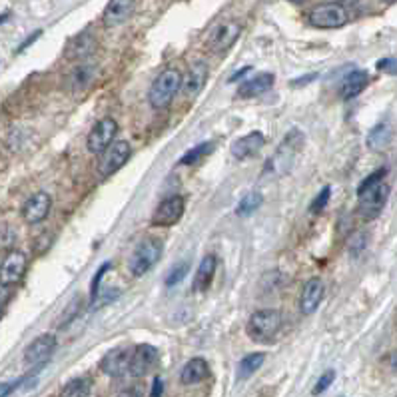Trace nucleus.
<instances>
[{"mask_svg": "<svg viewBox=\"0 0 397 397\" xmlns=\"http://www.w3.org/2000/svg\"><path fill=\"white\" fill-rule=\"evenodd\" d=\"M389 365H391V369H394V371H397V351L389 356Z\"/></svg>", "mask_w": 397, "mask_h": 397, "instance_id": "46", "label": "nucleus"}, {"mask_svg": "<svg viewBox=\"0 0 397 397\" xmlns=\"http://www.w3.org/2000/svg\"><path fill=\"white\" fill-rule=\"evenodd\" d=\"M110 268H112V264H110V261H104L102 266L98 268V272H96L94 277H92V281H90V306H96L98 295H100V284H102V277H104V274L110 270Z\"/></svg>", "mask_w": 397, "mask_h": 397, "instance_id": "30", "label": "nucleus"}, {"mask_svg": "<svg viewBox=\"0 0 397 397\" xmlns=\"http://www.w3.org/2000/svg\"><path fill=\"white\" fill-rule=\"evenodd\" d=\"M0 320H2V310H0Z\"/></svg>", "mask_w": 397, "mask_h": 397, "instance_id": "49", "label": "nucleus"}, {"mask_svg": "<svg viewBox=\"0 0 397 397\" xmlns=\"http://www.w3.org/2000/svg\"><path fill=\"white\" fill-rule=\"evenodd\" d=\"M387 198H389V186L385 182H381L378 186H373V188L360 194L358 210H360L362 218H365V220L378 218L381 214V210L387 204Z\"/></svg>", "mask_w": 397, "mask_h": 397, "instance_id": "9", "label": "nucleus"}, {"mask_svg": "<svg viewBox=\"0 0 397 397\" xmlns=\"http://www.w3.org/2000/svg\"><path fill=\"white\" fill-rule=\"evenodd\" d=\"M188 268H190L188 261H182V264L174 266L172 272L166 277V286H176L178 281H182V279L186 277V274H188Z\"/></svg>", "mask_w": 397, "mask_h": 397, "instance_id": "33", "label": "nucleus"}, {"mask_svg": "<svg viewBox=\"0 0 397 397\" xmlns=\"http://www.w3.org/2000/svg\"><path fill=\"white\" fill-rule=\"evenodd\" d=\"M281 329V313L277 310H258L248 320L246 333L252 342L268 344L276 338Z\"/></svg>", "mask_w": 397, "mask_h": 397, "instance_id": "2", "label": "nucleus"}, {"mask_svg": "<svg viewBox=\"0 0 397 397\" xmlns=\"http://www.w3.org/2000/svg\"><path fill=\"white\" fill-rule=\"evenodd\" d=\"M324 299V281L320 277H311L306 281L304 290H302V297H299V310L304 315H311L320 308Z\"/></svg>", "mask_w": 397, "mask_h": 397, "instance_id": "17", "label": "nucleus"}, {"mask_svg": "<svg viewBox=\"0 0 397 397\" xmlns=\"http://www.w3.org/2000/svg\"><path fill=\"white\" fill-rule=\"evenodd\" d=\"M216 266H218V259L212 254H207L206 258L200 261V266H198V270L194 274V281H192V290L196 294H204V292L210 290L214 274H216Z\"/></svg>", "mask_w": 397, "mask_h": 397, "instance_id": "22", "label": "nucleus"}, {"mask_svg": "<svg viewBox=\"0 0 397 397\" xmlns=\"http://www.w3.org/2000/svg\"><path fill=\"white\" fill-rule=\"evenodd\" d=\"M274 82H276V76L272 72H261L258 76H254V78H250V80L240 84L238 96L240 98H258V96L266 94L270 88L274 86Z\"/></svg>", "mask_w": 397, "mask_h": 397, "instance_id": "19", "label": "nucleus"}, {"mask_svg": "<svg viewBox=\"0 0 397 397\" xmlns=\"http://www.w3.org/2000/svg\"><path fill=\"white\" fill-rule=\"evenodd\" d=\"M378 70L380 72H385V74H391V76H397V58L396 56H387V58H381L378 62Z\"/></svg>", "mask_w": 397, "mask_h": 397, "instance_id": "36", "label": "nucleus"}, {"mask_svg": "<svg viewBox=\"0 0 397 397\" xmlns=\"http://www.w3.org/2000/svg\"><path fill=\"white\" fill-rule=\"evenodd\" d=\"M90 391H92V380L88 376H82V378L70 380L62 387L60 397H90Z\"/></svg>", "mask_w": 397, "mask_h": 397, "instance_id": "27", "label": "nucleus"}, {"mask_svg": "<svg viewBox=\"0 0 397 397\" xmlns=\"http://www.w3.org/2000/svg\"><path fill=\"white\" fill-rule=\"evenodd\" d=\"M162 394H164V381H162V378H154L150 397H162Z\"/></svg>", "mask_w": 397, "mask_h": 397, "instance_id": "40", "label": "nucleus"}, {"mask_svg": "<svg viewBox=\"0 0 397 397\" xmlns=\"http://www.w3.org/2000/svg\"><path fill=\"white\" fill-rule=\"evenodd\" d=\"M385 2H397V0H385Z\"/></svg>", "mask_w": 397, "mask_h": 397, "instance_id": "47", "label": "nucleus"}, {"mask_svg": "<svg viewBox=\"0 0 397 397\" xmlns=\"http://www.w3.org/2000/svg\"><path fill=\"white\" fill-rule=\"evenodd\" d=\"M96 50V38L90 33H80L78 36L70 38L66 44V58L68 60H84L92 52Z\"/></svg>", "mask_w": 397, "mask_h": 397, "instance_id": "23", "label": "nucleus"}, {"mask_svg": "<svg viewBox=\"0 0 397 397\" xmlns=\"http://www.w3.org/2000/svg\"><path fill=\"white\" fill-rule=\"evenodd\" d=\"M242 33V24L236 22V20H225L222 24H218L212 35L207 38V48L216 54H222L228 52L238 40V36Z\"/></svg>", "mask_w": 397, "mask_h": 397, "instance_id": "10", "label": "nucleus"}, {"mask_svg": "<svg viewBox=\"0 0 397 397\" xmlns=\"http://www.w3.org/2000/svg\"><path fill=\"white\" fill-rule=\"evenodd\" d=\"M186 212V200L182 196H168L164 198L152 214V225L156 228H172Z\"/></svg>", "mask_w": 397, "mask_h": 397, "instance_id": "6", "label": "nucleus"}, {"mask_svg": "<svg viewBox=\"0 0 397 397\" xmlns=\"http://www.w3.org/2000/svg\"><path fill=\"white\" fill-rule=\"evenodd\" d=\"M329 196H331V188H329V186H324V190L320 192V194L313 198V202H311L310 206L311 214H320V212H324L326 206H328Z\"/></svg>", "mask_w": 397, "mask_h": 397, "instance_id": "32", "label": "nucleus"}, {"mask_svg": "<svg viewBox=\"0 0 397 397\" xmlns=\"http://www.w3.org/2000/svg\"><path fill=\"white\" fill-rule=\"evenodd\" d=\"M212 150H214V142H202V144H198L196 148H192L182 156L178 164L180 166H194V164L202 162L207 154H212Z\"/></svg>", "mask_w": 397, "mask_h": 397, "instance_id": "28", "label": "nucleus"}, {"mask_svg": "<svg viewBox=\"0 0 397 397\" xmlns=\"http://www.w3.org/2000/svg\"><path fill=\"white\" fill-rule=\"evenodd\" d=\"M136 0H110L102 12V24L106 28H114L124 24L132 17Z\"/></svg>", "mask_w": 397, "mask_h": 397, "instance_id": "16", "label": "nucleus"}, {"mask_svg": "<svg viewBox=\"0 0 397 397\" xmlns=\"http://www.w3.org/2000/svg\"><path fill=\"white\" fill-rule=\"evenodd\" d=\"M308 22L315 28H342L347 24V10L340 4H320L308 15Z\"/></svg>", "mask_w": 397, "mask_h": 397, "instance_id": "7", "label": "nucleus"}, {"mask_svg": "<svg viewBox=\"0 0 397 397\" xmlns=\"http://www.w3.org/2000/svg\"><path fill=\"white\" fill-rule=\"evenodd\" d=\"M28 270V258L24 252L12 250L6 254V258L0 264V284L2 286H15L18 284Z\"/></svg>", "mask_w": 397, "mask_h": 397, "instance_id": "11", "label": "nucleus"}, {"mask_svg": "<svg viewBox=\"0 0 397 397\" xmlns=\"http://www.w3.org/2000/svg\"><path fill=\"white\" fill-rule=\"evenodd\" d=\"M92 74H94L92 66H80V68L76 70V74H74V84L76 86H84V84H88L92 80Z\"/></svg>", "mask_w": 397, "mask_h": 397, "instance_id": "35", "label": "nucleus"}, {"mask_svg": "<svg viewBox=\"0 0 397 397\" xmlns=\"http://www.w3.org/2000/svg\"><path fill=\"white\" fill-rule=\"evenodd\" d=\"M369 84V74L365 70H351L346 74V78L340 84V96L342 100H351L356 96H360L363 90Z\"/></svg>", "mask_w": 397, "mask_h": 397, "instance_id": "20", "label": "nucleus"}, {"mask_svg": "<svg viewBox=\"0 0 397 397\" xmlns=\"http://www.w3.org/2000/svg\"><path fill=\"white\" fill-rule=\"evenodd\" d=\"M264 144H266V136L261 132H258V130H254V132H250V134L236 140L230 150H232V156L236 160H248V158L258 154L259 150L264 148Z\"/></svg>", "mask_w": 397, "mask_h": 397, "instance_id": "18", "label": "nucleus"}, {"mask_svg": "<svg viewBox=\"0 0 397 397\" xmlns=\"http://www.w3.org/2000/svg\"><path fill=\"white\" fill-rule=\"evenodd\" d=\"M160 360V353L154 346L150 344H140L134 347L132 351V363H130V376L140 378V376H146L148 371H152Z\"/></svg>", "mask_w": 397, "mask_h": 397, "instance_id": "15", "label": "nucleus"}, {"mask_svg": "<svg viewBox=\"0 0 397 397\" xmlns=\"http://www.w3.org/2000/svg\"><path fill=\"white\" fill-rule=\"evenodd\" d=\"M250 70H252V66H243V68H242V70H238L236 74H232V78H230V82H236V80H240V78H242V76H246V74H248Z\"/></svg>", "mask_w": 397, "mask_h": 397, "instance_id": "43", "label": "nucleus"}, {"mask_svg": "<svg viewBox=\"0 0 397 397\" xmlns=\"http://www.w3.org/2000/svg\"><path fill=\"white\" fill-rule=\"evenodd\" d=\"M160 256H162V242L156 238H146L144 242L138 243V248L130 256V261H128L130 274L134 277L146 276L158 264Z\"/></svg>", "mask_w": 397, "mask_h": 397, "instance_id": "3", "label": "nucleus"}, {"mask_svg": "<svg viewBox=\"0 0 397 397\" xmlns=\"http://www.w3.org/2000/svg\"><path fill=\"white\" fill-rule=\"evenodd\" d=\"M290 2H302V0H290Z\"/></svg>", "mask_w": 397, "mask_h": 397, "instance_id": "48", "label": "nucleus"}, {"mask_svg": "<svg viewBox=\"0 0 397 397\" xmlns=\"http://www.w3.org/2000/svg\"><path fill=\"white\" fill-rule=\"evenodd\" d=\"M302 146H304V134L299 130H292L279 144V148L276 150V154L272 156V160L268 162V170L276 174H284L286 170H290Z\"/></svg>", "mask_w": 397, "mask_h": 397, "instance_id": "4", "label": "nucleus"}, {"mask_svg": "<svg viewBox=\"0 0 397 397\" xmlns=\"http://www.w3.org/2000/svg\"><path fill=\"white\" fill-rule=\"evenodd\" d=\"M333 380H335V371H333V369H328L326 373H322V378L317 380V383H315V387H313L311 394H313V396H322L329 385L333 383Z\"/></svg>", "mask_w": 397, "mask_h": 397, "instance_id": "34", "label": "nucleus"}, {"mask_svg": "<svg viewBox=\"0 0 397 397\" xmlns=\"http://www.w3.org/2000/svg\"><path fill=\"white\" fill-rule=\"evenodd\" d=\"M15 232L12 228L6 224H0V248H10L15 243Z\"/></svg>", "mask_w": 397, "mask_h": 397, "instance_id": "37", "label": "nucleus"}, {"mask_svg": "<svg viewBox=\"0 0 397 397\" xmlns=\"http://www.w3.org/2000/svg\"><path fill=\"white\" fill-rule=\"evenodd\" d=\"M10 297H12L10 286H2V284H0V310L10 302Z\"/></svg>", "mask_w": 397, "mask_h": 397, "instance_id": "39", "label": "nucleus"}, {"mask_svg": "<svg viewBox=\"0 0 397 397\" xmlns=\"http://www.w3.org/2000/svg\"><path fill=\"white\" fill-rule=\"evenodd\" d=\"M132 148L126 140H116L112 142L102 152V158L98 162V176L100 178H110L120 170L122 166L130 160Z\"/></svg>", "mask_w": 397, "mask_h": 397, "instance_id": "5", "label": "nucleus"}, {"mask_svg": "<svg viewBox=\"0 0 397 397\" xmlns=\"http://www.w3.org/2000/svg\"><path fill=\"white\" fill-rule=\"evenodd\" d=\"M52 210V198L46 194V192H38L35 196H30L26 202H24V206L20 210V214H22V218H24V222L30 225L40 224V222H44L46 218H48V214H50Z\"/></svg>", "mask_w": 397, "mask_h": 397, "instance_id": "14", "label": "nucleus"}, {"mask_svg": "<svg viewBox=\"0 0 397 397\" xmlns=\"http://www.w3.org/2000/svg\"><path fill=\"white\" fill-rule=\"evenodd\" d=\"M132 351L134 347H116L104 356L102 371L110 378H122L130 373V363H132Z\"/></svg>", "mask_w": 397, "mask_h": 397, "instance_id": "13", "label": "nucleus"}, {"mask_svg": "<svg viewBox=\"0 0 397 397\" xmlns=\"http://www.w3.org/2000/svg\"><path fill=\"white\" fill-rule=\"evenodd\" d=\"M315 78H317V74H313V72H311V74H308V76L295 78L292 84H294V86H304V84H308V82H311V80H315Z\"/></svg>", "mask_w": 397, "mask_h": 397, "instance_id": "41", "label": "nucleus"}, {"mask_svg": "<svg viewBox=\"0 0 397 397\" xmlns=\"http://www.w3.org/2000/svg\"><path fill=\"white\" fill-rule=\"evenodd\" d=\"M385 176H387V170L385 168H378L376 172H371L365 180H363L362 184H360V188H358V196L363 194L365 190H369V188H373V186H378L381 182H385Z\"/></svg>", "mask_w": 397, "mask_h": 397, "instance_id": "31", "label": "nucleus"}, {"mask_svg": "<svg viewBox=\"0 0 397 397\" xmlns=\"http://www.w3.org/2000/svg\"><path fill=\"white\" fill-rule=\"evenodd\" d=\"M182 84H184L182 72L176 68H166L162 74H158L152 82L150 92H148V102L156 110L168 108Z\"/></svg>", "mask_w": 397, "mask_h": 397, "instance_id": "1", "label": "nucleus"}, {"mask_svg": "<svg viewBox=\"0 0 397 397\" xmlns=\"http://www.w3.org/2000/svg\"><path fill=\"white\" fill-rule=\"evenodd\" d=\"M56 346H58V342L52 333L38 335L35 342L24 349V363L30 367H42L56 351Z\"/></svg>", "mask_w": 397, "mask_h": 397, "instance_id": "12", "label": "nucleus"}, {"mask_svg": "<svg viewBox=\"0 0 397 397\" xmlns=\"http://www.w3.org/2000/svg\"><path fill=\"white\" fill-rule=\"evenodd\" d=\"M331 2H333V4H340V6H344V8H346V6H356L360 0H331Z\"/></svg>", "mask_w": 397, "mask_h": 397, "instance_id": "44", "label": "nucleus"}, {"mask_svg": "<svg viewBox=\"0 0 397 397\" xmlns=\"http://www.w3.org/2000/svg\"><path fill=\"white\" fill-rule=\"evenodd\" d=\"M391 136H394L391 124L387 120H381L380 124H376V126L369 130V134H367V146H369L371 150H383V148L391 142Z\"/></svg>", "mask_w": 397, "mask_h": 397, "instance_id": "25", "label": "nucleus"}, {"mask_svg": "<svg viewBox=\"0 0 397 397\" xmlns=\"http://www.w3.org/2000/svg\"><path fill=\"white\" fill-rule=\"evenodd\" d=\"M210 378V365L204 358H194L180 371V381L184 385H196Z\"/></svg>", "mask_w": 397, "mask_h": 397, "instance_id": "24", "label": "nucleus"}, {"mask_svg": "<svg viewBox=\"0 0 397 397\" xmlns=\"http://www.w3.org/2000/svg\"><path fill=\"white\" fill-rule=\"evenodd\" d=\"M120 397H142V391H140V387H130V389H126V391H122Z\"/></svg>", "mask_w": 397, "mask_h": 397, "instance_id": "42", "label": "nucleus"}, {"mask_svg": "<svg viewBox=\"0 0 397 397\" xmlns=\"http://www.w3.org/2000/svg\"><path fill=\"white\" fill-rule=\"evenodd\" d=\"M38 36H40V30H36L35 35L30 36V38H28V40H26V42H24L22 46H20V48H18V52H22V50H24V48H26V46H28V44H33V42H35Z\"/></svg>", "mask_w": 397, "mask_h": 397, "instance_id": "45", "label": "nucleus"}, {"mask_svg": "<svg viewBox=\"0 0 397 397\" xmlns=\"http://www.w3.org/2000/svg\"><path fill=\"white\" fill-rule=\"evenodd\" d=\"M206 80H207V64L206 62H196V64H192L190 70H188V74H186V78H184V94H186V98H196L204 86H206Z\"/></svg>", "mask_w": 397, "mask_h": 397, "instance_id": "21", "label": "nucleus"}, {"mask_svg": "<svg viewBox=\"0 0 397 397\" xmlns=\"http://www.w3.org/2000/svg\"><path fill=\"white\" fill-rule=\"evenodd\" d=\"M26 381V378H20V380H17V381H8V383H2L0 385V397H8L17 387H20L22 383Z\"/></svg>", "mask_w": 397, "mask_h": 397, "instance_id": "38", "label": "nucleus"}, {"mask_svg": "<svg viewBox=\"0 0 397 397\" xmlns=\"http://www.w3.org/2000/svg\"><path fill=\"white\" fill-rule=\"evenodd\" d=\"M116 134H118V122L114 120V118L106 116L102 120H98L92 126V130H90V134H88V150H90L92 154H102L104 150L114 142V136H116Z\"/></svg>", "mask_w": 397, "mask_h": 397, "instance_id": "8", "label": "nucleus"}, {"mask_svg": "<svg viewBox=\"0 0 397 397\" xmlns=\"http://www.w3.org/2000/svg\"><path fill=\"white\" fill-rule=\"evenodd\" d=\"M259 204H261V196H259L258 192H250V194H246L242 200H240V204L236 207V214L243 216V218L252 216L259 207Z\"/></svg>", "mask_w": 397, "mask_h": 397, "instance_id": "29", "label": "nucleus"}, {"mask_svg": "<svg viewBox=\"0 0 397 397\" xmlns=\"http://www.w3.org/2000/svg\"><path fill=\"white\" fill-rule=\"evenodd\" d=\"M266 362V353L264 351H256V353H248L242 358V362L238 363V380H248L252 378L259 367Z\"/></svg>", "mask_w": 397, "mask_h": 397, "instance_id": "26", "label": "nucleus"}]
</instances>
